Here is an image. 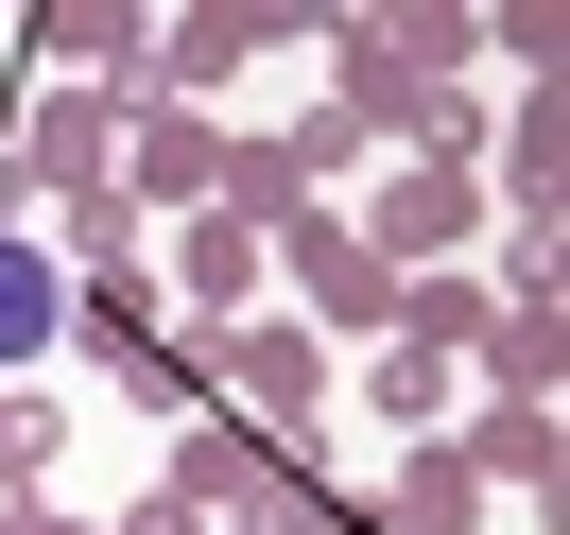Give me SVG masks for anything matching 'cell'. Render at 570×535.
<instances>
[{"mask_svg": "<svg viewBox=\"0 0 570 535\" xmlns=\"http://www.w3.org/2000/svg\"><path fill=\"white\" fill-rule=\"evenodd\" d=\"M52 311H70V294H52V259H36V242H0V363H36Z\"/></svg>", "mask_w": 570, "mask_h": 535, "instance_id": "cell-1", "label": "cell"}]
</instances>
